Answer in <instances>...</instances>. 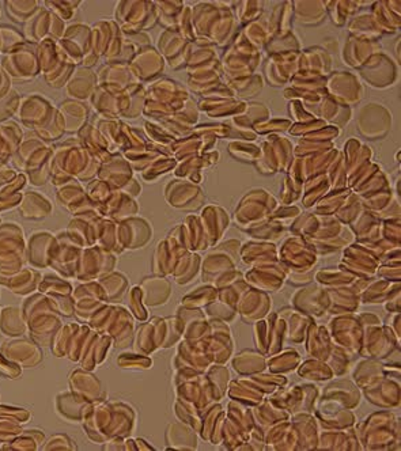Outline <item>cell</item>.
<instances>
[{"instance_id": "cell-1", "label": "cell", "mask_w": 401, "mask_h": 451, "mask_svg": "<svg viewBox=\"0 0 401 451\" xmlns=\"http://www.w3.org/2000/svg\"><path fill=\"white\" fill-rule=\"evenodd\" d=\"M18 94L15 92L8 93L6 97H3L0 100L1 107H0V121L7 120L10 116H12L17 110V105H18Z\"/></svg>"}, {"instance_id": "cell-2", "label": "cell", "mask_w": 401, "mask_h": 451, "mask_svg": "<svg viewBox=\"0 0 401 451\" xmlns=\"http://www.w3.org/2000/svg\"><path fill=\"white\" fill-rule=\"evenodd\" d=\"M14 3V6H22V7H29L28 8V12H34L39 7H37V4H39V1H23V3H21V1H12ZM22 10L21 8H7V12H8V15L12 18V21H18V17H19V12H21Z\"/></svg>"}]
</instances>
